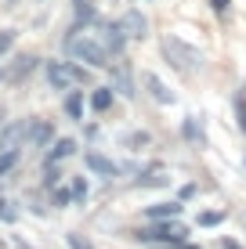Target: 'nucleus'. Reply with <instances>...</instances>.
<instances>
[{
    "label": "nucleus",
    "mask_w": 246,
    "mask_h": 249,
    "mask_svg": "<svg viewBox=\"0 0 246 249\" xmlns=\"http://www.w3.org/2000/svg\"><path fill=\"white\" fill-rule=\"evenodd\" d=\"M65 51H69V58L87 62L91 69H113V51L98 36H91V33H69L65 36Z\"/></svg>",
    "instance_id": "1"
},
{
    "label": "nucleus",
    "mask_w": 246,
    "mask_h": 249,
    "mask_svg": "<svg viewBox=\"0 0 246 249\" xmlns=\"http://www.w3.org/2000/svg\"><path fill=\"white\" fill-rule=\"evenodd\" d=\"M44 76L55 90H73L91 83V65H80L76 58L73 62H44Z\"/></svg>",
    "instance_id": "2"
},
{
    "label": "nucleus",
    "mask_w": 246,
    "mask_h": 249,
    "mask_svg": "<svg viewBox=\"0 0 246 249\" xmlns=\"http://www.w3.org/2000/svg\"><path fill=\"white\" fill-rule=\"evenodd\" d=\"M134 238H138V242H163V246H177V242H185V238H189V228L177 224V217H174V220H152L149 228L134 231Z\"/></svg>",
    "instance_id": "3"
},
{
    "label": "nucleus",
    "mask_w": 246,
    "mask_h": 249,
    "mask_svg": "<svg viewBox=\"0 0 246 249\" xmlns=\"http://www.w3.org/2000/svg\"><path fill=\"white\" fill-rule=\"evenodd\" d=\"M163 54L170 58V62L181 69V72H192V69L203 65V54H199L196 47H189L181 36H163Z\"/></svg>",
    "instance_id": "4"
},
{
    "label": "nucleus",
    "mask_w": 246,
    "mask_h": 249,
    "mask_svg": "<svg viewBox=\"0 0 246 249\" xmlns=\"http://www.w3.org/2000/svg\"><path fill=\"white\" fill-rule=\"evenodd\" d=\"M40 119H19V123H7L0 130V148H19V141H29L33 130H37Z\"/></svg>",
    "instance_id": "5"
},
{
    "label": "nucleus",
    "mask_w": 246,
    "mask_h": 249,
    "mask_svg": "<svg viewBox=\"0 0 246 249\" xmlns=\"http://www.w3.org/2000/svg\"><path fill=\"white\" fill-rule=\"evenodd\" d=\"M98 29H101V44H105L109 51H113V58H123V51H127V33H123V25L120 18L116 22H98Z\"/></svg>",
    "instance_id": "6"
},
{
    "label": "nucleus",
    "mask_w": 246,
    "mask_h": 249,
    "mask_svg": "<svg viewBox=\"0 0 246 249\" xmlns=\"http://www.w3.org/2000/svg\"><path fill=\"white\" fill-rule=\"evenodd\" d=\"M141 87L149 90V98L156 101V105H174V90L167 87V83L159 80V76L152 72V69H145V72H141Z\"/></svg>",
    "instance_id": "7"
},
{
    "label": "nucleus",
    "mask_w": 246,
    "mask_h": 249,
    "mask_svg": "<svg viewBox=\"0 0 246 249\" xmlns=\"http://www.w3.org/2000/svg\"><path fill=\"white\" fill-rule=\"evenodd\" d=\"M76 148H80V144H76L73 137H55V141H51V148H47V156H44V166H55V162L76 156Z\"/></svg>",
    "instance_id": "8"
},
{
    "label": "nucleus",
    "mask_w": 246,
    "mask_h": 249,
    "mask_svg": "<svg viewBox=\"0 0 246 249\" xmlns=\"http://www.w3.org/2000/svg\"><path fill=\"white\" fill-rule=\"evenodd\" d=\"M83 162H87V170L98 174V177H116L120 174V162H113L109 156H101V152H83Z\"/></svg>",
    "instance_id": "9"
},
{
    "label": "nucleus",
    "mask_w": 246,
    "mask_h": 249,
    "mask_svg": "<svg viewBox=\"0 0 246 249\" xmlns=\"http://www.w3.org/2000/svg\"><path fill=\"white\" fill-rule=\"evenodd\" d=\"M120 25H123V33H127L131 40H145V36H149V18H145L141 11H134V7L120 18Z\"/></svg>",
    "instance_id": "10"
},
{
    "label": "nucleus",
    "mask_w": 246,
    "mask_h": 249,
    "mask_svg": "<svg viewBox=\"0 0 246 249\" xmlns=\"http://www.w3.org/2000/svg\"><path fill=\"white\" fill-rule=\"evenodd\" d=\"M181 199H170V202H156V206H149L145 210V217L149 220H174V217H181Z\"/></svg>",
    "instance_id": "11"
},
{
    "label": "nucleus",
    "mask_w": 246,
    "mask_h": 249,
    "mask_svg": "<svg viewBox=\"0 0 246 249\" xmlns=\"http://www.w3.org/2000/svg\"><path fill=\"white\" fill-rule=\"evenodd\" d=\"M37 65H40L37 54H19V58H15V65H11V72H7V80L19 83V80H25V76L37 72Z\"/></svg>",
    "instance_id": "12"
},
{
    "label": "nucleus",
    "mask_w": 246,
    "mask_h": 249,
    "mask_svg": "<svg viewBox=\"0 0 246 249\" xmlns=\"http://www.w3.org/2000/svg\"><path fill=\"white\" fill-rule=\"evenodd\" d=\"M113 69H116V90H120L123 98H134V94H138V90H134V80H131V69L123 65V58H120V62H113Z\"/></svg>",
    "instance_id": "13"
},
{
    "label": "nucleus",
    "mask_w": 246,
    "mask_h": 249,
    "mask_svg": "<svg viewBox=\"0 0 246 249\" xmlns=\"http://www.w3.org/2000/svg\"><path fill=\"white\" fill-rule=\"evenodd\" d=\"M62 108H65V116H69V119L83 123V90H69V94H65V101H62Z\"/></svg>",
    "instance_id": "14"
},
{
    "label": "nucleus",
    "mask_w": 246,
    "mask_h": 249,
    "mask_svg": "<svg viewBox=\"0 0 246 249\" xmlns=\"http://www.w3.org/2000/svg\"><path fill=\"white\" fill-rule=\"evenodd\" d=\"M232 112H235V126L246 134V90L243 87L232 94Z\"/></svg>",
    "instance_id": "15"
},
{
    "label": "nucleus",
    "mask_w": 246,
    "mask_h": 249,
    "mask_svg": "<svg viewBox=\"0 0 246 249\" xmlns=\"http://www.w3.org/2000/svg\"><path fill=\"white\" fill-rule=\"evenodd\" d=\"M113 98H116V94H113V87H95V94H91V108H95V112H105V108L109 105H113Z\"/></svg>",
    "instance_id": "16"
},
{
    "label": "nucleus",
    "mask_w": 246,
    "mask_h": 249,
    "mask_svg": "<svg viewBox=\"0 0 246 249\" xmlns=\"http://www.w3.org/2000/svg\"><path fill=\"white\" fill-rule=\"evenodd\" d=\"M51 141H55V126H51V123H37V130H33L29 144H37V148H44V144H51Z\"/></svg>",
    "instance_id": "17"
},
{
    "label": "nucleus",
    "mask_w": 246,
    "mask_h": 249,
    "mask_svg": "<svg viewBox=\"0 0 246 249\" xmlns=\"http://www.w3.org/2000/svg\"><path fill=\"white\" fill-rule=\"evenodd\" d=\"M225 217H228V210H203L199 217H196V224L199 228H217Z\"/></svg>",
    "instance_id": "18"
},
{
    "label": "nucleus",
    "mask_w": 246,
    "mask_h": 249,
    "mask_svg": "<svg viewBox=\"0 0 246 249\" xmlns=\"http://www.w3.org/2000/svg\"><path fill=\"white\" fill-rule=\"evenodd\" d=\"M181 134H185V141H192V144H203V126L196 123V116H189L181 123Z\"/></svg>",
    "instance_id": "19"
},
{
    "label": "nucleus",
    "mask_w": 246,
    "mask_h": 249,
    "mask_svg": "<svg viewBox=\"0 0 246 249\" xmlns=\"http://www.w3.org/2000/svg\"><path fill=\"white\" fill-rule=\"evenodd\" d=\"M19 156H22L19 148H4V152H0V177H4V174H11V170H15Z\"/></svg>",
    "instance_id": "20"
},
{
    "label": "nucleus",
    "mask_w": 246,
    "mask_h": 249,
    "mask_svg": "<svg viewBox=\"0 0 246 249\" xmlns=\"http://www.w3.org/2000/svg\"><path fill=\"white\" fill-rule=\"evenodd\" d=\"M0 220H4V224H11V220H19V210H15V202L0 199Z\"/></svg>",
    "instance_id": "21"
},
{
    "label": "nucleus",
    "mask_w": 246,
    "mask_h": 249,
    "mask_svg": "<svg viewBox=\"0 0 246 249\" xmlns=\"http://www.w3.org/2000/svg\"><path fill=\"white\" fill-rule=\"evenodd\" d=\"M15 40H19V33H15V29H0V54H7V51L15 47Z\"/></svg>",
    "instance_id": "22"
},
{
    "label": "nucleus",
    "mask_w": 246,
    "mask_h": 249,
    "mask_svg": "<svg viewBox=\"0 0 246 249\" xmlns=\"http://www.w3.org/2000/svg\"><path fill=\"white\" fill-rule=\"evenodd\" d=\"M87 192H91V184L83 181V177H76V181H73V199L83 202V199H87Z\"/></svg>",
    "instance_id": "23"
},
{
    "label": "nucleus",
    "mask_w": 246,
    "mask_h": 249,
    "mask_svg": "<svg viewBox=\"0 0 246 249\" xmlns=\"http://www.w3.org/2000/svg\"><path fill=\"white\" fill-rule=\"evenodd\" d=\"M58 181H62V174H58V162H55V166H47V174H44V188H58Z\"/></svg>",
    "instance_id": "24"
},
{
    "label": "nucleus",
    "mask_w": 246,
    "mask_h": 249,
    "mask_svg": "<svg viewBox=\"0 0 246 249\" xmlns=\"http://www.w3.org/2000/svg\"><path fill=\"white\" fill-rule=\"evenodd\" d=\"M167 184H170V181H167V177H141V181H138V188H167Z\"/></svg>",
    "instance_id": "25"
},
{
    "label": "nucleus",
    "mask_w": 246,
    "mask_h": 249,
    "mask_svg": "<svg viewBox=\"0 0 246 249\" xmlns=\"http://www.w3.org/2000/svg\"><path fill=\"white\" fill-rule=\"evenodd\" d=\"M65 242H69V249H91V242L83 235H76V231H69V235H65Z\"/></svg>",
    "instance_id": "26"
},
{
    "label": "nucleus",
    "mask_w": 246,
    "mask_h": 249,
    "mask_svg": "<svg viewBox=\"0 0 246 249\" xmlns=\"http://www.w3.org/2000/svg\"><path fill=\"white\" fill-rule=\"evenodd\" d=\"M210 11H214V15H221V18H225V15L232 11V0H210Z\"/></svg>",
    "instance_id": "27"
},
{
    "label": "nucleus",
    "mask_w": 246,
    "mask_h": 249,
    "mask_svg": "<svg viewBox=\"0 0 246 249\" xmlns=\"http://www.w3.org/2000/svg\"><path fill=\"white\" fill-rule=\"evenodd\" d=\"M123 141H127V144H134V148H138V144H149V134H145V130H134V134H127Z\"/></svg>",
    "instance_id": "28"
},
{
    "label": "nucleus",
    "mask_w": 246,
    "mask_h": 249,
    "mask_svg": "<svg viewBox=\"0 0 246 249\" xmlns=\"http://www.w3.org/2000/svg\"><path fill=\"white\" fill-rule=\"evenodd\" d=\"M55 202L58 206H69L73 202V188H55Z\"/></svg>",
    "instance_id": "29"
},
{
    "label": "nucleus",
    "mask_w": 246,
    "mask_h": 249,
    "mask_svg": "<svg viewBox=\"0 0 246 249\" xmlns=\"http://www.w3.org/2000/svg\"><path fill=\"white\" fill-rule=\"evenodd\" d=\"M177 195H181V199H192V195H196V184H185V188H181Z\"/></svg>",
    "instance_id": "30"
},
{
    "label": "nucleus",
    "mask_w": 246,
    "mask_h": 249,
    "mask_svg": "<svg viewBox=\"0 0 246 249\" xmlns=\"http://www.w3.org/2000/svg\"><path fill=\"white\" fill-rule=\"evenodd\" d=\"M221 249H243L239 242H232V238H225V242H221Z\"/></svg>",
    "instance_id": "31"
},
{
    "label": "nucleus",
    "mask_w": 246,
    "mask_h": 249,
    "mask_svg": "<svg viewBox=\"0 0 246 249\" xmlns=\"http://www.w3.org/2000/svg\"><path fill=\"white\" fill-rule=\"evenodd\" d=\"M0 80H7V69H0Z\"/></svg>",
    "instance_id": "32"
},
{
    "label": "nucleus",
    "mask_w": 246,
    "mask_h": 249,
    "mask_svg": "<svg viewBox=\"0 0 246 249\" xmlns=\"http://www.w3.org/2000/svg\"><path fill=\"white\" fill-rule=\"evenodd\" d=\"M19 249H33V246H22V242H19Z\"/></svg>",
    "instance_id": "33"
},
{
    "label": "nucleus",
    "mask_w": 246,
    "mask_h": 249,
    "mask_svg": "<svg viewBox=\"0 0 246 249\" xmlns=\"http://www.w3.org/2000/svg\"><path fill=\"white\" fill-rule=\"evenodd\" d=\"M167 249H170V246H167Z\"/></svg>",
    "instance_id": "34"
}]
</instances>
